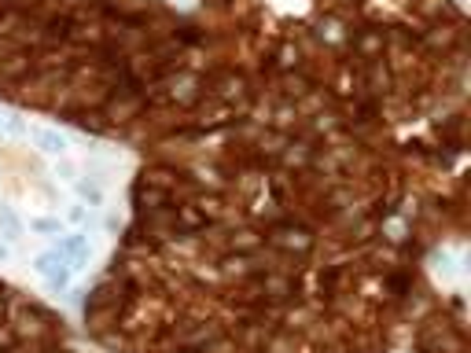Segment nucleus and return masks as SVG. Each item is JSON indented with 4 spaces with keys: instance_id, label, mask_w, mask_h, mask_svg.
Segmentation results:
<instances>
[{
    "instance_id": "1",
    "label": "nucleus",
    "mask_w": 471,
    "mask_h": 353,
    "mask_svg": "<svg viewBox=\"0 0 471 353\" xmlns=\"http://www.w3.org/2000/svg\"><path fill=\"white\" fill-rule=\"evenodd\" d=\"M34 272L48 284V291H56V295H63L74 280V269L67 265V258H63L59 250H41L34 258Z\"/></svg>"
},
{
    "instance_id": "2",
    "label": "nucleus",
    "mask_w": 471,
    "mask_h": 353,
    "mask_svg": "<svg viewBox=\"0 0 471 353\" xmlns=\"http://www.w3.org/2000/svg\"><path fill=\"white\" fill-rule=\"evenodd\" d=\"M56 239H59L56 250L67 258V265H70L74 272H78L81 265L92 258V247H89V235H85V232H67V235H56Z\"/></svg>"
},
{
    "instance_id": "3",
    "label": "nucleus",
    "mask_w": 471,
    "mask_h": 353,
    "mask_svg": "<svg viewBox=\"0 0 471 353\" xmlns=\"http://www.w3.org/2000/svg\"><path fill=\"white\" fill-rule=\"evenodd\" d=\"M26 136L34 140V147L41 155H48V158H63L67 155V136L56 133V129H48V125H30Z\"/></svg>"
},
{
    "instance_id": "4",
    "label": "nucleus",
    "mask_w": 471,
    "mask_h": 353,
    "mask_svg": "<svg viewBox=\"0 0 471 353\" xmlns=\"http://www.w3.org/2000/svg\"><path fill=\"white\" fill-rule=\"evenodd\" d=\"M74 191H78L81 202H89V210L103 206V188L96 184V180H74Z\"/></svg>"
},
{
    "instance_id": "5",
    "label": "nucleus",
    "mask_w": 471,
    "mask_h": 353,
    "mask_svg": "<svg viewBox=\"0 0 471 353\" xmlns=\"http://www.w3.org/2000/svg\"><path fill=\"white\" fill-rule=\"evenodd\" d=\"M26 129H30V125H26L19 114L0 111V136H26Z\"/></svg>"
},
{
    "instance_id": "6",
    "label": "nucleus",
    "mask_w": 471,
    "mask_h": 353,
    "mask_svg": "<svg viewBox=\"0 0 471 353\" xmlns=\"http://www.w3.org/2000/svg\"><path fill=\"white\" fill-rule=\"evenodd\" d=\"M0 224H4V239H19L23 235V221L15 217L12 206H0Z\"/></svg>"
},
{
    "instance_id": "7",
    "label": "nucleus",
    "mask_w": 471,
    "mask_h": 353,
    "mask_svg": "<svg viewBox=\"0 0 471 353\" xmlns=\"http://www.w3.org/2000/svg\"><path fill=\"white\" fill-rule=\"evenodd\" d=\"M52 162H56V173L67 180V184H74V180H78V162H74L70 155H63V158H52Z\"/></svg>"
},
{
    "instance_id": "8",
    "label": "nucleus",
    "mask_w": 471,
    "mask_h": 353,
    "mask_svg": "<svg viewBox=\"0 0 471 353\" xmlns=\"http://www.w3.org/2000/svg\"><path fill=\"white\" fill-rule=\"evenodd\" d=\"M30 228L41 232V235H59V221H52V217H34V221H30Z\"/></svg>"
},
{
    "instance_id": "9",
    "label": "nucleus",
    "mask_w": 471,
    "mask_h": 353,
    "mask_svg": "<svg viewBox=\"0 0 471 353\" xmlns=\"http://www.w3.org/2000/svg\"><path fill=\"white\" fill-rule=\"evenodd\" d=\"M67 221H70V224H85V221H89V210H85V202H70Z\"/></svg>"
},
{
    "instance_id": "10",
    "label": "nucleus",
    "mask_w": 471,
    "mask_h": 353,
    "mask_svg": "<svg viewBox=\"0 0 471 353\" xmlns=\"http://www.w3.org/2000/svg\"><path fill=\"white\" fill-rule=\"evenodd\" d=\"M12 258V250H8V243H0V261H8Z\"/></svg>"
}]
</instances>
